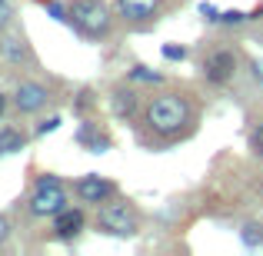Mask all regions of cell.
I'll use <instances>...</instances> for the list:
<instances>
[{"instance_id": "5b68a950", "label": "cell", "mask_w": 263, "mask_h": 256, "mask_svg": "<svg viewBox=\"0 0 263 256\" xmlns=\"http://www.w3.org/2000/svg\"><path fill=\"white\" fill-rule=\"evenodd\" d=\"M64 206H70V190L67 183L57 176V173H40L33 180V190H30V200H27V210L30 216L37 220H53Z\"/></svg>"}, {"instance_id": "4fadbf2b", "label": "cell", "mask_w": 263, "mask_h": 256, "mask_svg": "<svg viewBox=\"0 0 263 256\" xmlns=\"http://www.w3.org/2000/svg\"><path fill=\"white\" fill-rule=\"evenodd\" d=\"M27 140L30 136L24 133L20 127H0V156H13V153H20V150L27 147Z\"/></svg>"}, {"instance_id": "9a60e30c", "label": "cell", "mask_w": 263, "mask_h": 256, "mask_svg": "<svg viewBox=\"0 0 263 256\" xmlns=\"http://www.w3.org/2000/svg\"><path fill=\"white\" fill-rule=\"evenodd\" d=\"M247 150H250V160L263 163V116H257L247 130Z\"/></svg>"}, {"instance_id": "ac0fdd59", "label": "cell", "mask_w": 263, "mask_h": 256, "mask_svg": "<svg viewBox=\"0 0 263 256\" xmlns=\"http://www.w3.org/2000/svg\"><path fill=\"white\" fill-rule=\"evenodd\" d=\"M44 10L50 13V20H57V24H70V7L60 4V0H44Z\"/></svg>"}, {"instance_id": "d6986e66", "label": "cell", "mask_w": 263, "mask_h": 256, "mask_svg": "<svg viewBox=\"0 0 263 256\" xmlns=\"http://www.w3.org/2000/svg\"><path fill=\"white\" fill-rule=\"evenodd\" d=\"M160 53H163V60H170V64H183V60L190 57V47H183V44H163Z\"/></svg>"}, {"instance_id": "6da1fadb", "label": "cell", "mask_w": 263, "mask_h": 256, "mask_svg": "<svg viewBox=\"0 0 263 256\" xmlns=\"http://www.w3.org/2000/svg\"><path fill=\"white\" fill-rule=\"evenodd\" d=\"M200 116H203V100L193 87L183 84H163L150 96H143L140 116L134 120L137 140L147 150H170L177 143H186L197 136Z\"/></svg>"}, {"instance_id": "9c48e42d", "label": "cell", "mask_w": 263, "mask_h": 256, "mask_svg": "<svg viewBox=\"0 0 263 256\" xmlns=\"http://www.w3.org/2000/svg\"><path fill=\"white\" fill-rule=\"evenodd\" d=\"M140 107H143V93H140V87L130 84L127 77L110 90V113L120 123H134L137 116H140Z\"/></svg>"}, {"instance_id": "ba28073f", "label": "cell", "mask_w": 263, "mask_h": 256, "mask_svg": "<svg viewBox=\"0 0 263 256\" xmlns=\"http://www.w3.org/2000/svg\"><path fill=\"white\" fill-rule=\"evenodd\" d=\"M70 190L84 206H100V203H107V200H114L117 193H120V186H117V180L100 176V173H84V176L73 180Z\"/></svg>"}, {"instance_id": "ffe728a7", "label": "cell", "mask_w": 263, "mask_h": 256, "mask_svg": "<svg viewBox=\"0 0 263 256\" xmlns=\"http://www.w3.org/2000/svg\"><path fill=\"white\" fill-rule=\"evenodd\" d=\"M243 24H250V13H243V10H223L220 13V27H243Z\"/></svg>"}, {"instance_id": "603a6c76", "label": "cell", "mask_w": 263, "mask_h": 256, "mask_svg": "<svg viewBox=\"0 0 263 256\" xmlns=\"http://www.w3.org/2000/svg\"><path fill=\"white\" fill-rule=\"evenodd\" d=\"M10 24H13V7H10V0H0V33Z\"/></svg>"}, {"instance_id": "30bf717a", "label": "cell", "mask_w": 263, "mask_h": 256, "mask_svg": "<svg viewBox=\"0 0 263 256\" xmlns=\"http://www.w3.org/2000/svg\"><path fill=\"white\" fill-rule=\"evenodd\" d=\"M84 230H87V213L80 210V206H64V210L53 216V233L50 237L60 240V243H73Z\"/></svg>"}, {"instance_id": "8fae6325", "label": "cell", "mask_w": 263, "mask_h": 256, "mask_svg": "<svg viewBox=\"0 0 263 256\" xmlns=\"http://www.w3.org/2000/svg\"><path fill=\"white\" fill-rule=\"evenodd\" d=\"M73 140H77L87 153H107V150L114 147V136H110L93 116H80V127H77V133H73Z\"/></svg>"}, {"instance_id": "7402d4cb", "label": "cell", "mask_w": 263, "mask_h": 256, "mask_svg": "<svg viewBox=\"0 0 263 256\" xmlns=\"http://www.w3.org/2000/svg\"><path fill=\"white\" fill-rule=\"evenodd\" d=\"M247 67H250V80H253V87L263 93V60H247Z\"/></svg>"}, {"instance_id": "277c9868", "label": "cell", "mask_w": 263, "mask_h": 256, "mask_svg": "<svg viewBox=\"0 0 263 256\" xmlns=\"http://www.w3.org/2000/svg\"><path fill=\"white\" fill-rule=\"evenodd\" d=\"M70 27L80 33L84 40H107L114 33V20H117V10H110L107 0H70Z\"/></svg>"}, {"instance_id": "7a4b0ae2", "label": "cell", "mask_w": 263, "mask_h": 256, "mask_svg": "<svg viewBox=\"0 0 263 256\" xmlns=\"http://www.w3.org/2000/svg\"><path fill=\"white\" fill-rule=\"evenodd\" d=\"M243 50L230 40H206L203 50L197 57V73L206 87H230L240 77V67H243Z\"/></svg>"}, {"instance_id": "44dd1931", "label": "cell", "mask_w": 263, "mask_h": 256, "mask_svg": "<svg viewBox=\"0 0 263 256\" xmlns=\"http://www.w3.org/2000/svg\"><path fill=\"white\" fill-rule=\"evenodd\" d=\"M60 123H64V120H60L57 113H53V116H44V120L33 127V136H47V133H53V130H60Z\"/></svg>"}, {"instance_id": "2e32d148", "label": "cell", "mask_w": 263, "mask_h": 256, "mask_svg": "<svg viewBox=\"0 0 263 256\" xmlns=\"http://www.w3.org/2000/svg\"><path fill=\"white\" fill-rule=\"evenodd\" d=\"M240 240H243V246H250V250L263 246V223H257V220L243 223V226H240Z\"/></svg>"}, {"instance_id": "3957f363", "label": "cell", "mask_w": 263, "mask_h": 256, "mask_svg": "<svg viewBox=\"0 0 263 256\" xmlns=\"http://www.w3.org/2000/svg\"><path fill=\"white\" fill-rule=\"evenodd\" d=\"M97 233L103 237H117V240H134L137 233L143 230V210L134 203V200L120 196L117 193L114 200L97 206V216H93Z\"/></svg>"}, {"instance_id": "7c38bea8", "label": "cell", "mask_w": 263, "mask_h": 256, "mask_svg": "<svg viewBox=\"0 0 263 256\" xmlns=\"http://www.w3.org/2000/svg\"><path fill=\"white\" fill-rule=\"evenodd\" d=\"M0 60H7L10 67H24V64H30V60H33L30 44H27L20 33H10V30H7L4 37H0Z\"/></svg>"}, {"instance_id": "484cf974", "label": "cell", "mask_w": 263, "mask_h": 256, "mask_svg": "<svg viewBox=\"0 0 263 256\" xmlns=\"http://www.w3.org/2000/svg\"><path fill=\"white\" fill-rule=\"evenodd\" d=\"M7 107H10V96H7L4 90H0V120H4V116H7Z\"/></svg>"}, {"instance_id": "52a82bcc", "label": "cell", "mask_w": 263, "mask_h": 256, "mask_svg": "<svg viewBox=\"0 0 263 256\" xmlns=\"http://www.w3.org/2000/svg\"><path fill=\"white\" fill-rule=\"evenodd\" d=\"M50 103H53V93H50V87L40 84V80H24V84H17V90L10 93V107L17 110L20 116H37V113H44Z\"/></svg>"}, {"instance_id": "8992f818", "label": "cell", "mask_w": 263, "mask_h": 256, "mask_svg": "<svg viewBox=\"0 0 263 256\" xmlns=\"http://www.w3.org/2000/svg\"><path fill=\"white\" fill-rule=\"evenodd\" d=\"M114 10L130 30H150L170 10V0H114Z\"/></svg>"}, {"instance_id": "4316f807", "label": "cell", "mask_w": 263, "mask_h": 256, "mask_svg": "<svg viewBox=\"0 0 263 256\" xmlns=\"http://www.w3.org/2000/svg\"><path fill=\"white\" fill-rule=\"evenodd\" d=\"M257 190H260V200H263V180H260V186H257Z\"/></svg>"}, {"instance_id": "cb8c5ba5", "label": "cell", "mask_w": 263, "mask_h": 256, "mask_svg": "<svg viewBox=\"0 0 263 256\" xmlns=\"http://www.w3.org/2000/svg\"><path fill=\"white\" fill-rule=\"evenodd\" d=\"M200 17H203L206 24H220V10L213 4H200Z\"/></svg>"}, {"instance_id": "d4e9b609", "label": "cell", "mask_w": 263, "mask_h": 256, "mask_svg": "<svg viewBox=\"0 0 263 256\" xmlns=\"http://www.w3.org/2000/svg\"><path fill=\"white\" fill-rule=\"evenodd\" d=\"M10 230H13V226H10V220H7L4 213H0V246H4L7 240H10Z\"/></svg>"}, {"instance_id": "5bb4252c", "label": "cell", "mask_w": 263, "mask_h": 256, "mask_svg": "<svg viewBox=\"0 0 263 256\" xmlns=\"http://www.w3.org/2000/svg\"><path fill=\"white\" fill-rule=\"evenodd\" d=\"M127 80L137 84V87H163L167 84V77H163L160 70H154V67H147V64H134L127 70Z\"/></svg>"}, {"instance_id": "e0dca14e", "label": "cell", "mask_w": 263, "mask_h": 256, "mask_svg": "<svg viewBox=\"0 0 263 256\" xmlns=\"http://www.w3.org/2000/svg\"><path fill=\"white\" fill-rule=\"evenodd\" d=\"M93 107H97L93 90H90V87H80V90H77V100H73V113H77V116H87Z\"/></svg>"}]
</instances>
